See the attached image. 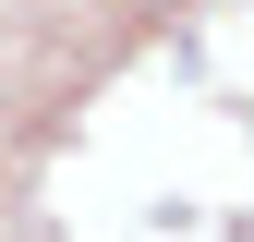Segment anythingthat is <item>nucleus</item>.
Here are the masks:
<instances>
[{
  "label": "nucleus",
  "mask_w": 254,
  "mask_h": 242,
  "mask_svg": "<svg viewBox=\"0 0 254 242\" xmlns=\"http://www.w3.org/2000/svg\"><path fill=\"white\" fill-rule=\"evenodd\" d=\"M145 12H170V0H145Z\"/></svg>",
  "instance_id": "obj_1"
}]
</instances>
